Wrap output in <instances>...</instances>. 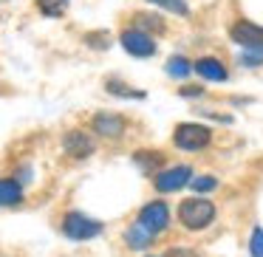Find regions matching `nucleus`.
<instances>
[{"instance_id": "obj_13", "label": "nucleus", "mask_w": 263, "mask_h": 257, "mask_svg": "<svg viewBox=\"0 0 263 257\" xmlns=\"http://www.w3.org/2000/svg\"><path fill=\"white\" fill-rule=\"evenodd\" d=\"M136 29L139 31H144V34H147V29L153 31V34H161V31H164V20L159 17V14H136Z\"/></svg>"}, {"instance_id": "obj_6", "label": "nucleus", "mask_w": 263, "mask_h": 257, "mask_svg": "<svg viewBox=\"0 0 263 257\" xmlns=\"http://www.w3.org/2000/svg\"><path fill=\"white\" fill-rule=\"evenodd\" d=\"M122 48H125L127 54H133V57H153L156 54V43L150 34H144V31L139 29H127L122 31Z\"/></svg>"}, {"instance_id": "obj_3", "label": "nucleus", "mask_w": 263, "mask_h": 257, "mask_svg": "<svg viewBox=\"0 0 263 257\" xmlns=\"http://www.w3.org/2000/svg\"><path fill=\"white\" fill-rule=\"evenodd\" d=\"M63 232L68 234L71 240H91L102 232V223L88 218V215H82V212H68V215L63 218Z\"/></svg>"}, {"instance_id": "obj_7", "label": "nucleus", "mask_w": 263, "mask_h": 257, "mask_svg": "<svg viewBox=\"0 0 263 257\" xmlns=\"http://www.w3.org/2000/svg\"><path fill=\"white\" fill-rule=\"evenodd\" d=\"M193 181V170H190L187 164H178L173 167V170H164L156 175V189L159 192H178L181 187H187V184Z\"/></svg>"}, {"instance_id": "obj_15", "label": "nucleus", "mask_w": 263, "mask_h": 257, "mask_svg": "<svg viewBox=\"0 0 263 257\" xmlns=\"http://www.w3.org/2000/svg\"><path fill=\"white\" fill-rule=\"evenodd\" d=\"M190 71H193V63H190L187 57H170V63H167V74L170 76H187Z\"/></svg>"}, {"instance_id": "obj_2", "label": "nucleus", "mask_w": 263, "mask_h": 257, "mask_svg": "<svg viewBox=\"0 0 263 257\" xmlns=\"http://www.w3.org/2000/svg\"><path fill=\"white\" fill-rule=\"evenodd\" d=\"M136 223L150 234V238H156V234L164 232L167 223H170V209H167L164 201H150L147 206H142V212H139V221H136Z\"/></svg>"}, {"instance_id": "obj_20", "label": "nucleus", "mask_w": 263, "mask_h": 257, "mask_svg": "<svg viewBox=\"0 0 263 257\" xmlns=\"http://www.w3.org/2000/svg\"><path fill=\"white\" fill-rule=\"evenodd\" d=\"M190 184L195 187V192H210V189H215V187H218V178H212V175H201V178H193Z\"/></svg>"}, {"instance_id": "obj_18", "label": "nucleus", "mask_w": 263, "mask_h": 257, "mask_svg": "<svg viewBox=\"0 0 263 257\" xmlns=\"http://www.w3.org/2000/svg\"><path fill=\"white\" fill-rule=\"evenodd\" d=\"M150 3H156V6H161V9H167V12H173V14H187L190 9H187V0H150Z\"/></svg>"}, {"instance_id": "obj_19", "label": "nucleus", "mask_w": 263, "mask_h": 257, "mask_svg": "<svg viewBox=\"0 0 263 257\" xmlns=\"http://www.w3.org/2000/svg\"><path fill=\"white\" fill-rule=\"evenodd\" d=\"M159 161H161V155H159V153H136V164L142 167L144 172L153 170V167H159Z\"/></svg>"}, {"instance_id": "obj_5", "label": "nucleus", "mask_w": 263, "mask_h": 257, "mask_svg": "<svg viewBox=\"0 0 263 257\" xmlns=\"http://www.w3.org/2000/svg\"><path fill=\"white\" fill-rule=\"evenodd\" d=\"M229 37L232 43H238L246 51H263V26H255L249 20H240L229 29Z\"/></svg>"}, {"instance_id": "obj_14", "label": "nucleus", "mask_w": 263, "mask_h": 257, "mask_svg": "<svg viewBox=\"0 0 263 257\" xmlns=\"http://www.w3.org/2000/svg\"><path fill=\"white\" fill-rule=\"evenodd\" d=\"M37 9H40L46 17H60V14L68 9V0H37Z\"/></svg>"}, {"instance_id": "obj_9", "label": "nucleus", "mask_w": 263, "mask_h": 257, "mask_svg": "<svg viewBox=\"0 0 263 257\" xmlns=\"http://www.w3.org/2000/svg\"><path fill=\"white\" fill-rule=\"evenodd\" d=\"M93 133H99V136H108V139H119L122 133H125V119L116 113H97L91 122Z\"/></svg>"}, {"instance_id": "obj_8", "label": "nucleus", "mask_w": 263, "mask_h": 257, "mask_svg": "<svg viewBox=\"0 0 263 257\" xmlns=\"http://www.w3.org/2000/svg\"><path fill=\"white\" fill-rule=\"evenodd\" d=\"M63 150L74 159H85V155L93 153V139L82 130H68L63 136Z\"/></svg>"}, {"instance_id": "obj_17", "label": "nucleus", "mask_w": 263, "mask_h": 257, "mask_svg": "<svg viewBox=\"0 0 263 257\" xmlns=\"http://www.w3.org/2000/svg\"><path fill=\"white\" fill-rule=\"evenodd\" d=\"M82 40H85L91 48H99V51L110 46V37H108V31H88V34L82 37Z\"/></svg>"}, {"instance_id": "obj_1", "label": "nucleus", "mask_w": 263, "mask_h": 257, "mask_svg": "<svg viewBox=\"0 0 263 257\" xmlns=\"http://www.w3.org/2000/svg\"><path fill=\"white\" fill-rule=\"evenodd\" d=\"M212 218H215V206L206 198H190L178 206V221L187 229H204L212 223Z\"/></svg>"}, {"instance_id": "obj_23", "label": "nucleus", "mask_w": 263, "mask_h": 257, "mask_svg": "<svg viewBox=\"0 0 263 257\" xmlns=\"http://www.w3.org/2000/svg\"><path fill=\"white\" fill-rule=\"evenodd\" d=\"M167 257H195L193 251H184V249H176V251H170Z\"/></svg>"}, {"instance_id": "obj_12", "label": "nucleus", "mask_w": 263, "mask_h": 257, "mask_svg": "<svg viewBox=\"0 0 263 257\" xmlns=\"http://www.w3.org/2000/svg\"><path fill=\"white\" fill-rule=\"evenodd\" d=\"M125 240H127V246H130V249H147L153 238H150V234L144 232V229L139 226V223H133V226L125 232Z\"/></svg>"}, {"instance_id": "obj_4", "label": "nucleus", "mask_w": 263, "mask_h": 257, "mask_svg": "<svg viewBox=\"0 0 263 257\" xmlns=\"http://www.w3.org/2000/svg\"><path fill=\"white\" fill-rule=\"evenodd\" d=\"M212 133L204 125H193V122H184L176 127V147L181 150H204L210 144Z\"/></svg>"}, {"instance_id": "obj_21", "label": "nucleus", "mask_w": 263, "mask_h": 257, "mask_svg": "<svg viewBox=\"0 0 263 257\" xmlns=\"http://www.w3.org/2000/svg\"><path fill=\"white\" fill-rule=\"evenodd\" d=\"M249 249H252V257H263V229L257 226L249 238Z\"/></svg>"}, {"instance_id": "obj_10", "label": "nucleus", "mask_w": 263, "mask_h": 257, "mask_svg": "<svg viewBox=\"0 0 263 257\" xmlns=\"http://www.w3.org/2000/svg\"><path fill=\"white\" fill-rule=\"evenodd\" d=\"M193 68L198 71L204 80H212V82H223V80H227V68H223V63H221V60H215V57H201V60H195Z\"/></svg>"}, {"instance_id": "obj_22", "label": "nucleus", "mask_w": 263, "mask_h": 257, "mask_svg": "<svg viewBox=\"0 0 263 257\" xmlns=\"http://www.w3.org/2000/svg\"><path fill=\"white\" fill-rule=\"evenodd\" d=\"M263 63V51H249V54H240V65H249V68H255V65Z\"/></svg>"}, {"instance_id": "obj_11", "label": "nucleus", "mask_w": 263, "mask_h": 257, "mask_svg": "<svg viewBox=\"0 0 263 257\" xmlns=\"http://www.w3.org/2000/svg\"><path fill=\"white\" fill-rule=\"evenodd\" d=\"M23 201V187L14 178H0V206H17Z\"/></svg>"}, {"instance_id": "obj_16", "label": "nucleus", "mask_w": 263, "mask_h": 257, "mask_svg": "<svg viewBox=\"0 0 263 257\" xmlns=\"http://www.w3.org/2000/svg\"><path fill=\"white\" fill-rule=\"evenodd\" d=\"M105 88H108V93H114V96H133V99H142L144 96L142 91H130V88L122 85L119 80H108V82H105Z\"/></svg>"}]
</instances>
